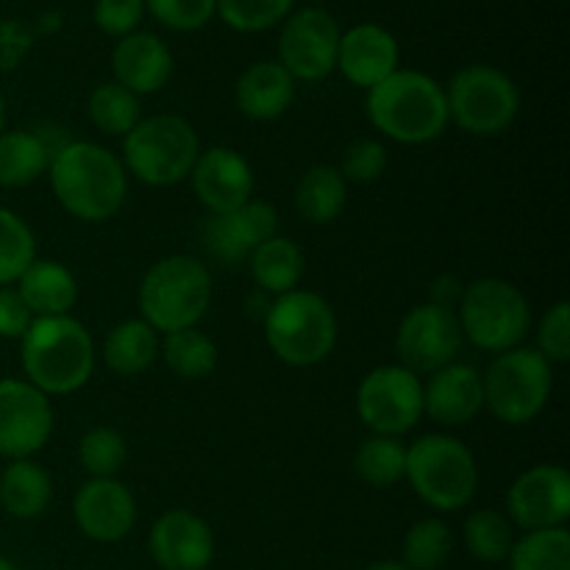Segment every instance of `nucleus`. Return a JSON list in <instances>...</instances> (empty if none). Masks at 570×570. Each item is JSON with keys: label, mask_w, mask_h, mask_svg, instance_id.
Instances as JSON below:
<instances>
[{"label": "nucleus", "mask_w": 570, "mask_h": 570, "mask_svg": "<svg viewBox=\"0 0 570 570\" xmlns=\"http://www.w3.org/2000/svg\"><path fill=\"white\" fill-rule=\"evenodd\" d=\"M6 120H9V115H6V100L3 95H0V134L6 131Z\"/></svg>", "instance_id": "48"}, {"label": "nucleus", "mask_w": 570, "mask_h": 570, "mask_svg": "<svg viewBox=\"0 0 570 570\" xmlns=\"http://www.w3.org/2000/svg\"><path fill=\"white\" fill-rule=\"evenodd\" d=\"M278 234V215L265 200H254L228 212V215L206 217L200 237H204L206 250L223 265H237L248 262V256Z\"/></svg>", "instance_id": "19"}, {"label": "nucleus", "mask_w": 570, "mask_h": 570, "mask_svg": "<svg viewBox=\"0 0 570 570\" xmlns=\"http://www.w3.org/2000/svg\"><path fill=\"white\" fill-rule=\"evenodd\" d=\"M92 20L106 37L122 39L145 20V0H95Z\"/></svg>", "instance_id": "42"}, {"label": "nucleus", "mask_w": 570, "mask_h": 570, "mask_svg": "<svg viewBox=\"0 0 570 570\" xmlns=\"http://www.w3.org/2000/svg\"><path fill=\"white\" fill-rule=\"evenodd\" d=\"M50 159H53V154L39 137L37 128L3 131L0 134V187H31L33 181L48 176Z\"/></svg>", "instance_id": "26"}, {"label": "nucleus", "mask_w": 570, "mask_h": 570, "mask_svg": "<svg viewBox=\"0 0 570 570\" xmlns=\"http://www.w3.org/2000/svg\"><path fill=\"white\" fill-rule=\"evenodd\" d=\"M451 551H454V534L449 523L440 518H423L406 529L404 543H401V554H404L401 562L410 570H440L449 562Z\"/></svg>", "instance_id": "35"}, {"label": "nucleus", "mask_w": 570, "mask_h": 570, "mask_svg": "<svg viewBox=\"0 0 570 570\" xmlns=\"http://www.w3.org/2000/svg\"><path fill=\"white\" fill-rule=\"evenodd\" d=\"M248 267L256 287H262L265 293H271L273 298H278V295L298 289L306 271V259L304 250L298 248V243L276 234V237L262 243L259 248L248 256Z\"/></svg>", "instance_id": "29"}, {"label": "nucleus", "mask_w": 570, "mask_h": 570, "mask_svg": "<svg viewBox=\"0 0 570 570\" xmlns=\"http://www.w3.org/2000/svg\"><path fill=\"white\" fill-rule=\"evenodd\" d=\"M200 156L193 122L178 115H154L139 120L122 137V165L148 187H173L189 178Z\"/></svg>", "instance_id": "7"}, {"label": "nucleus", "mask_w": 570, "mask_h": 570, "mask_svg": "<svg viewBox=\"0 0 570 570\" xmlns=\"http://www.w3.org/2000/svg\"><path fill=\"white\" fill-rule=\"evenodd\" d=\"M484 410L482 373L465 362H451L423 382V415L440 426L471 423Z\"/></svg>", "instance_id": "21"}, {"label": "nucleus", "mask_w": 570, "mask_h": 570, "mask_svg": "<svg viewBox=\"0 0 570 570\" xmlns=\"http://www.w3.org/2000/svg\"><path fill=\"white\" fill-rule=\"evenodd\" d=\"M72 521L95 543H120L137 523V501L117 479H89L72 499Z\"/></svg>", "instance_id": "16"}, {"label": "nucleus", "mask_w": 570, "mask_h": 570, "mask_svg": "<svg viewBox=\"0 0 570 570\" xmlns=\"http://www.w3.org/2000/svg\"><path fill=\"white\" fill-rule=\"evenodd\" d=\"M234 100L248 120H278L295 100V78L278 61H256L237 78Z\"/></svg>", "instance_id": "23"}, {"label": "nucleus", "mask_w": 570, "mask_h": 570, "mask_svg": "<svg viewBox=\"0 0 570 570\" xmlns=\"http://www.w3.org/2000/svg\"><path fill=\"white\" fill-rule=\"evenodd\" d=\"M367 120L376 131L401 145H426L449 126L445 87L421 70H395L365 100Z\"/></svg>", "instance_id": "3"}, {"label": "nucleus", "mask_w": 570, "mask_h": 570, "mask_svg": "<svg viewBox=\"0 0 570 570\" xmlns=\"http://www.w3.org/2000/svg\"><path fill=\"white\" fill-rule=\"evenodd\" d=\"M538 351L551 365H566L570 360V304L557 301L538 326Z\"/></svg>", "instance_id": "41"}, {"label": "nucleus", "mask_w": 570, "mask_h": 570, "mask_svg": "<svg viewBox=\"0 0 570 570\" xmlns=\"http://www.w3.org/2000/svg\"><path fill=\"white\" fill-rule=\"evenodd\" d=\"M33 31L17 20L0 22V70H14L31 50Z\"/></svg>", "instance_id": "44"}, {"label": "nucleus", "mask_w": 570, "mask_h": 570, "mask_svg": "<svg viewBox=\"0 0 570 570\" xmlns=\"http://www.w3.org/2000/svg\"><path fill=\"white\" fill-rule=\"evenodd\" d=\"M354 471L371 488H393L406 473V445L399 438L371 434L356 449Z\"/></svg>", "instance_id": "31"}, {"label": "nucleus", "mask_w": 570, "mask_h": 570, "mask_svg": "<svg viewBox=\"0 0 570 570\" xmlns=\"http://www.w3.org/2000/svg\"><path fill=\"white\" fill-rule=\"evenodd\" d=\"M462 337L488 354H504L523 343L532 323V306L521 287L507 278H479L462 289L460 298Z\"/></svg>", "instance_id": "8"}, {"label": "nucleus", "mask_w": 570, "mask_h": 570, "mask_svg": "<svg viewBox=\"0 0 570 570\" xmlns=\"http://www.w3.org/2000/svg\"><path fill=\"white\" fill-rule=\"evenodd\" d=\"M365 570H410L404 562H395V560H382V562H373Z\"/></svg>", "instance_id": "47"}, {"label": "nucleus", "mask_w": 570, "mask_h": 570, "mask_svg": "<svg viewBox=\"0 0 570 570\" xmlns=\"http://www.w3.org/2000/svg\"><path fill=\"white\" fill-rule=\"evenodd\" d=\"M460 317L449 306H438L432 301L412 306L399 323L395 332V354L399 365L412 373H434L440 367L456 362L462 348Z\"/></svg>", "instance_id": "13"}, {"label": "nucleus", "mask_w": 570, "mask_h": 570, "mask_svg": "<svg viewBox=\"0 0 570 570\" xmlns=\"http://www.w3.org/2000/svg\"><path fill=\"white\" fill-rule=\"evenodd\" d=\"M20 362L26 382L48 399L72 395L92 379L95 340L72 315L33 317L20 340Z\"/></svg>", "instance_id": "2"}, {"label": "nucleus", "mask_w": 570, "mask_h": 570, "mask_svg": "<svg viewBox=\"0 0 570 570\" xmlns=\"http://www.w3.org/2000/svg\"><path fill=\"white\" fill-rule=\"evenodd\" d=\"M212 273L204 262L173 254L148 267L139 282V312L154 332L170 334L198 326L212 304Z\"/></svg>", "instance_id": "4"}, {"label": "nucleus", "mask_w": 570, "mask_h": 570, "mask_svg": "<svg viewBox=\"0 0 570 570\" xmlns=\"http://www.w3.org/2000/svg\"><path fill=\"white\" fill-rule=\"evenodd\" d=\"M128 445L117 429L95 426L78 443V462L92 479H115L126 465Z\"/></svg>", "instance_id": "37"}, {"label": "nucleus", "mask_w": 570, "mask_h": 570, "mask_svg": "<svg viewBox=\"0 0 570 570\" xmlns=\"http://www.w3.org/2000/svg\"><path fill=\"white\" fill-rule=\"evenodd\" d=\"M159 356L178 379L198 382V379H206L215 371L220 351H217V343L209 334L193 326L165 334L159 345Z\"/></svg>", "instance_id": "30"}, {"label": "nucleus", "mask_w": 570, "mask_h": 570, "mask_svg": "<svg viewBox=\"0 0 570 570\" xmlns=\"http://www.w3.org/2000/svg\"><path fill=\"white\" fill-rule=\"evenodd\" d=\"M37 259V237L17 212L0 206V287H11Z\"/></svg>", "instance_id": "36"}, {"label": "nucleus", "mask_w": 570, "mask_h": 570, "mask_svg": "<svg viewBox=\"0 0 570 570\" xmlns=\"http://www.w3.org/2000/svg\"><path fill=\"white\" fill-rule=\"evenodd\" d=\"M193 189L209 215H228L254 198V167L239 150L215 145L200 150L193 173Z\"/></svg>", "instance_id": "17"}, {"label": "nucleus", "mask_w": 570, "mask_h": 570, "mask_svg": "<svg viewBox=\"0 0 570 570\" xmlns=\"http://www.w3.org/2000/svg\"><path fill=\"white\" fill-rule=\"evenodd\" d=\"M48 178L61 209L81 223L111 220L126 204V165L98 142L70 139L50 159Z\"/></svg>", "instance_id": "1"}, {"label": "nucleus", "mask_w": 570, "mask_h": 570, "mask_svg": "<svg viewBox=\"0 0 570 570\" xmlns=\"http://www.w3.org/2000/svg\"><path fill=\"white\" fill-rule=\"evenodd\" d=\"M87 109L95 128L109 134V137H126L142 120L139 98L134 92H128L126 87H120L117 81L98 83L92 89V95H89Z\"/></svg>", "instance_id": "34"}, {"label": "nucleus", "mask_w": 570, "mask_h": 570, "mask_svg": "<svg viewBox=\"0 0 570 570\" xmlns=\"http://www.w3.org/2000/svg\"><path fill=\"white\" fill-rule=\"evenodd\" d=\"M59 28H61L59 11H48V14L39 17V22H37V31H42V33H53V31H59Z\"/></svg>", "instance_id": "46"}, {"label": "nucleus", "mask_w": 570, "mask_h": 570, "mask_svg": "<svg viewBox=\"0 0 570 570\" xmlns=\"http://www.w3.org/2000/svg\"><path fill=\"white\" fill-rule=\"evenodd\" d=\"M265 340L284 365H321L337 345V315L323 295L298 287L271 301Z\"/></svg>", "instance_id": "5"}, {"label": "nucleus", "mask_w": 570, "mask_h": 570, "mask_svg": "<svg viewBox=\"0 0 570 570\" xmlns=\"http://www.w3.org/2000/svg\"><path fill=\"white\" fill-rule=\"evenodd\" d=\"M356 415L373 434L401 438L423 417V382L404 365H379L356 387Z\"/></svg>", "instance_id": "11"}, {"label": "nucleus", "mask_w": 570, "mask_h": 570, "mask_svg": "<svg viewBox=\"0 0 570 570\" xmlns=\"http://www.w3.org/2000/svg\"><path fill=\"white\" fill-rule=\"evenodd\" d=\"M387 148L379 139L360 137L343 150V159H340L337 170L343 173V178L348 184H373L387 173Z\"/></svg>", "instance_id": "40"}, {"label": "nucleus", "mask_w": 570, "mask_h": 570, "mask_svg": "<svg viewBox=\"0 0 570 570\" xmlns=\"http://www.w3.org/2000/svg\"><path fill=\"white\" fill-rule=\"evenodd\" d=\"M14 287L33 317L70 315L72 306L78 304L76 276L70 267L56 259H33Z\"/></svg>", "instance_id": "24"}, {"label": "nucleus", "mask_w": 570, "mask_h": 570, "mask_svg": "<svg viewBox=\"0 0 570 570\" xmlns=\"http://www.w3.org/2000/svg\"><path fill=\"white\" fill-rule=\"evenodd\" d=\"M145 11L170 31L189 33L209 26L217 14V0H145Z\"/></svg>", "instance_id": "39"}, {"label": "nucleus", "mask_w": 570, "mask_h": 570, "mask_svg": "<svg viewBox=\"0 0 570 570\" xmlns=\"http://www.w3.org/2000/svg\"><path fill=\"white\" fill-rule=\"evenodd\" d=\"M33 323L31 309L26 306L17 287H0V337L3 340H22L28 326Z\"/></svg>", "instance_id": "43"}, {"label": "nucleus", "mask_w": 570, "mask_h": 570, "mask_svg": "<svg viewBox=\"0 0 570 570\" xmlns=\"http://www.w3.org/2000/svg\"><path fill=\"white\" fill-rule=\"evenodd\" d=\"M159 345V332H154L142 317H131V321L117 323L106 334L104 362L117 376H139V373H145L156 362Z\"/></svg>", "instance_id": "28"}, {"label": "nucleus", "mask_w": 570, "mask_h": 570, "mask_svg": "<svg viewBox=\"0 0 570 570\" xmlns=\"http://www.w3.org/2000/svg\"><path fill=\"white\" fill-rule=\"evenodd\" d=\"M404 479L423 504L438 512H456L476 495L479 465L462 440L451 434H423L406 445Z\"/></svg>", "instance_id": "6"}, {"label": "nucleus", "mask_w": 570, "mask_h": 570, "mask_svg": "<svg viewBox=\"0 0 570 570\" xmlns=\"http://www.w3.org/2000/svg\"><path fill=\"white\" fill-rule=\"evenodd\" d=\"M0 570H20V568H17L14 562L9 560V557H3V554H0Z\"/></svg>", "instance_id": "49"}, {"label": "nucleus", "mask_w": 570, "mask_h": 570, "mask_svg": "<svg viewBox=\"0 0 570 570\" xmlns=\"http://www.w3.org/2000/svg\"><path fill=\"white\" fill-rule=\"evenodd\" d=\"M348 204V181L334 165H315L295 187V209L312 226H328Z\"/></svg>", "instance_id": "27"}, {"label": "nucleus", "mask_w": 570, "mask_h": 570, "mask_svg": "<svg viewBox=\"0 0 570 570\" xmlns=\"http://www.w3.org/2000/svg\"><path fill=\"white\" fill-rule=\"evenodd\" d=\"M462 282L454 276H438V282L432 284V304L438 306H449V309H454V304H460L462 298Z\"/></svg>", "instance_id": "45"}, {"label": "nucleus", "mask_w": 570, "mask_h": 570, "mask_svg": "<svg viewBox=\"0 0 570 570\" xmlns=\"http://www.w3.org/2000/svg\"><path fill=\"white\" fill-rule=\"evenodd\" d=\"M53 499V482L48 471L33 460H14L0 473V507L17 521H33L45 515Z\"/></svg>", "instance_id": "25"}, {"label": "nucleus", "mask_w": 570, "mask_h": 570, "mask_svg": "<svg viewBox=\"0 0 570 570\" xmlns=\"http://www.w3.org/2000/svg\"><path fill=\"white\" fill-rule=\"evenodd\" d=\"M484 406L507 426H527L546 410L554 390V365L538 348L504 351L482 376Z\"/></svg>", "instance_id": "9"}, {"label": "nucleus", "mask_w": 570, "mask_h": 570, "mask_svg": "<svg viewBox=\"0 0 570 570\" xmlns=\"http://www.w3.org/2000/svg\"><path fill=\"white\" fill-rule=\"evenodd\" d=\"M53 434V404L26 379H0V456L31 460Z\"/></svg>", "instance_id": "14"}, {"label": "nucleus", "mask_w": 570, "mask_h": 570, "mask_svg": "<svg viewBox=\"0 0 570 570\" xmlns=\"http://www.w3.org/2000/svg\"><path fill=\"white\" fill-rule=\"evenodd\" d=\"M507 518L523 532L566 527L570 518V473L562 465H534L512 482Z\"/></svg>", "instance_id": "15"}, {"label": "nucleus", "mask_w": 570, "mask_h": 570, "mask_svg": "<svg viewBox=\"0 0 570 570\" xmlns=\"http://www.w3.org/2000/svg\"><path fill=\"white\" fill-rule=\"evenodd\" d=\"M148 549L161 570H206L215 560V532L189 510H167L150 527Z\"/></svg>", "instance_id": "18"}, {"label": "nucleus", "mask_w": 570, "mask_h": 570, "mask_svg": "<svg viewBox=\"0 0 570 570\" xmlns=\"http://www.w3.org/2000/svg\"><path fill=\"white\" fill-rule=\"evenodd\" d=\"M507 562L510 570H570V532L566 527L523 532Z\"/></svg>", "instance_id": "33"}, {"label": "nucleus", "mask_w": 570, "mask_h": 570, "mask_svg": "<svg viewBox=\"0 0 570 570\" xmlns=\"http://www.w3.org/2000/svg\"><path fill=\"white\" fill-rule=\"evenodd\" d=\"M449 122L471 137H499L521 111V92L504 70L493 65H468L445 87Z\"/></svg>", "instance_id": "10"}, {"label": "nucleus", "mask_w": 570, "mask_h": 570, "mask_svg": "<svg viewBox=\"0 0 570 570\" xmlns=\"http://www.w3.org/2000/svg\"><path fill=\"white\" fill-rule=\"evenodd\" d=\"M340 37L343 31L326 9L293 11L278 33V65L295 81H323L337 70Z\"/></svg>", "instance_id": "12"}, {"label": "nucleus", "mask_w": 570, "mask_h": 570, "mask_svg": "<svg viewBox=\"0 0 570 570\" xmlns=\"http://www.w3.org/2000/svg\"><path fill=\"white\" fill-rule=\"evenodd\" d=\"M462 540L473 560L495 566V562H507L515 534H512V523L504 512L484 507V510L468 515L465 527H462Z\"/></svg>", "instance_id": "32"}, {"label": "nucleus", "mask_w": 570, "mask_h": 570, "mask_svg": "<svg viewBox=\"0 0 570 570\" xmlns=\"http://www.w3.org/2000/svg\"><path fill=\"white\" fill-rule=\"evenodd\" d=\"M399 39L379 22H360L340 37L337 70L354 87L373 89L399 70Z\"/></svg>", "instance_id": "20"}, {"label": "nucleus", "mask_w": 570, "mask_h": 570, "mask_svg": "<svg viewBox=\"0 0 570 570\" xmlns=\"http://www.w3.org/2000/svg\"><path fill=\"white\" fill-rule=\"evenodd\" d=\"M173 61L170 48L165 39L148 31H134L122 37L111 50V70H115V81L126 87L128 92L139 95H156L170 83L173 78Z\"/></svg>", "instance_id": "22"}, {"label": "nucleus", "mask_w": 570, "mask_h": 570, "mask_svg": "<svg viewBox=\"0 0 570 570\" xmlns=\"http://www.w3.org/2000/svg\"><path fill=\"white\" fill-rule=\"evenodd\" d=\"M293 6L295 0H217V17L232 31L259 33L287 20Z\"/></svg>", "instance_id": "38"}]
</instances>
